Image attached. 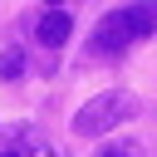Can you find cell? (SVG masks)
<instances>
[{"instance_id":"obj_5","label":"cell","mask_w":157,"mask_h":157,"mask_svg":"<svg viewBox=\"0 0 157 157\" xmlns=\"http://www.w3.org/2000/svg\"><path fill=\"white\" fill-rule=\"evenodd\" d=\"M25 74V49H5L0 54V78H20Z\"/></svg>"},{"instance_id":"obj_4","label":"cell","mask_w":157,"mask_h":157,"mask_svg":"<svg viewBox=\"0 0 157 157\" xmlns=\"http://www.w3.org/2000/svg\"><path fill=\"white\" fill-rule=\"evenodd\" d=\"M123 15H128V29H132V39H147V34L157 29V0H137V5H128Z\"/></svg>"},{"instance_id":"obj_8","label":"cell","mask_w":157,"mask_h":157,"mask_svg":"<svg viewBox=\"0 0 157 157\" xmlns=\"http://www.w3.org/2000/svg\"><path fill=\"white\" fill-rule=\"evenodd\" d=\"M59 5H64V0H54V10H59Z\"/></svg>"},{"instance_id":"obj_2","label":"cell","mask_w":157,"mask_h":157,"mask_svg":"<svg viewBox=\"0 0 157 157\" xmlns=\"http://www.w3.org/2000/svg\"><path fill=\"white\" fill-rule=\"evenodd\" d=\"M128 44H132L128 15H123V10H108V15L98 20V29H93V49H98V54H113V49H128Z\"/></svg>"},{"instance_id":"obj_6","label":"cell","mask_w":157,"mask_h":157,"mask_svg":"<svg viewBox=\"0 0 157 157\" xmlns=\"http://www.w3.org/2000/svg\"><path fill=\"white\" fill-rule=\"evenodd\" d=\"M98 157H132V152H98Z\"/></svg>"},{"instance_id":"obj_1","label":"cell","mask_w":157,"mask_h":157,"mask_svg":"<svg viewBox=\"0 0 157 157\" xmlns=\"http://www.w3.org/2000/svg\"><path fill=\"white\" fill-rule=\"evenodd\" d=\"M132 113H137V98H132L128 88H108V93L78 103L74 132H78V137H103V132H113V128H118L123 118H132Z\"/></svg>"},{"instance_id":"obj_7","label":"cell","mask_w":157,"mask_h":157,"mask_svg":"<svg viewBox=\"0 0 157 157\" xmlns=\"http://www.w3.org/2000/svg\"><path fill=\"white\" fill-rule=\"evenodd\" d=\"M0 157H25V152H0Z\"/></svg>"},{"instance_id":"obj_3","label":"cell","mask_w":157,"mask_h":157,"mask_svg":"<svg viewBox=\"0 0 157 157\" xmlns=\"http://www.w3.org/2000/svg\"><path fill=\"white\" fill-rule=\"evenodd\" d=\"M34 34H39V44L59 49V44L74 34V20H69V10H44V15L34 20Z\"/></svg>"}]
</instances>
